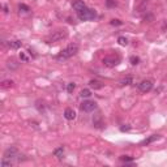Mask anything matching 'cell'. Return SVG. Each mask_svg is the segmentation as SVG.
I'll use <instances>...</instances> for the list:
<instances>
[{
	"instance_id": "16",
	"label": "cell",
	"mask_w": 167,
	"mask_h": 167,
	"mask_svg": "<svg viewBox=\"0 0 167 167\" xmlns=\"http://www.w3.org/2000/svg\"><path fill=\"white\" fill-rule=\"evenodd\" d=\"M18 65H20V64H18V63H16L14 60H9V61L7 63V67L9 68L10 70H14V69H17V68H18Z\"/></svg>"
},
{
	"instance_id": "12",
	"label": "cell",
	"mask_w": 167,
	"mask_h": 167,
	"mask_svg": "<svg viewBox=\"0 0 167 167\" xmlns=\"http://www.w3.org/2000/svg\"><path fill=\"white\" fill-rule=\"evenodd\" d=\"M161 137L159 135H151L150 137H148V138H145V140L141 142V145H149V144H151V142H154L155 140H158V138Z\"/></svg>"
},
{
	"instance_id": "27",
	"label": "cell",
	"mask_w": 167,
	"mask_h": 167,
	"mask_svg": "<svg viewBox=\"0 0 167 167\" xmlns=\"http://www.w3.org/2000/svg\"><path fill=\"white\" fill-rule=\"evenodd\" d=\"M107 5H108V7H112V5H115V4H116V3H115V1H112V0H107Z\"/></svg>"
},
{
	"instance_id": "14",
	"label": "cell",
	"mask_w": 167,
	"mask_h": 167,
	"mask_svg": "<svg viewBox=\"0 0 167 167\" xmlns=\"http://www.w3.org/2000/svg\"><path fill=\"white\" fill-rule=\"evenodd\" d=\"M132 81H133V77H132V76H127L125 78H123V80L120 81V85H121V86L130 85V84H132Z\"/></svg>"
},
{
	"instance_id": "9",
	"label": "cell",
	"mask_w": 167,
	"mask_h": 167,
	"mask_svg": "<svg viewBox=\"0 0 167 167\" xmlns=\"http://www.w3.org/2000/svg\"><path fill=\"white\" fill-rule=\"evenodd\" d=\"M64 117L67 120H75L76 119V112L73 108H65L64 111Z\"/></svg>"
},
{
	"instance_id": "21",
	"label": "cell",
	"mask_w": 167,
	"mask_h": 167,
	"mask_svg": "<svg viewBox=\"0 0 167 167\" xmlns=\"http://www.w3.org/2000/svg\"><path fill=\"white\" fill-rule=\"evenodd\" d=\"M75 89H76V84L75 82H69L67 85V91H68V93H73Z\"/></svg>"
},
{
	"instance_id": "4",
	"label": "cell",
	"mask_w": 167,
	"mask_h": 167,
	"mask_svg": "<svg viewBox=\"0 0 167 167\" xmlns=\"http://www.w3.org/2000/svg\"><path fill=\"white\" fill-rule=\"evenodd\" d=\"M80 108L81 111L84 112H91L97 108V102L94 101H84L82 103L80 104Z\"/></svg>"
},
{
	"instance_id": "8",
	"label": "cell",
	"mask_w": 167,
	"mask_h": 167,
	"mask_svg": "<svg viewBox=\"0 0 167 167\" xmlns=\"http://www.w3.org/2000/svg\"><path fill=\"white\" fill-rule=\"evenodd\" d=\"M72 7H73V9H75L76 12H80V10H82L84 8H86V5H85V3H84L82 0H73Z\"/></svg>"
},
{
	"instance_id": "13",
	"label": "cell",
	"mask_w": 167,
	"mask_h": 167,
	"mask_svg": "<svg viewBox=\"0 0 167 167\" xmlns=\"http://www.w3.org/2000/svg\"><path fill=\"white\" fill-rule=\"evenodd\" d=\"M54 155L57 157L59 159H61L63 155H64V148H63V146H59V148H56V149L54 150Z\"/></svg>"
},
{
	"instance_id": "3",
	"label": "cell",
	"mask_w": 167,
	"mask_h": 167,
	"mask_svg": "<svg viewBox=\"0 0 167 167\" xmlns=\"http://www.w3.org/2000/svg\"><path fill=\"white\" fill-rule=\"evenodd\" d=\"M67 35H68L67 30H56L47 38L46 42L47 43H55V42H59V41H61V39L67 38Z\"/></svg>"
},
{
	"instance_id": "1",
	"label": "cell",
	"mask_w": 167,
	"mask_h": 167,
	"mask_svg": "<svg viewBox=\"0 0 167 167\" xmlns=\"http://www.w3.org/2000/svg\"><path fill=\"white\" fill-rule=\"evenodd\" d=\"M78 52V46L77 44H75V43H72V44H68L67 47H65L63 51H60V54L57 55V57L56 59L57 60H65V59H69V57H72V56H75L76 54Z\"/></svg>"
},
{
	"instance_id": "25",
	"label": "cell",
	"mask_w": 167,
	"mask_h": 167,
	"mask_svg": "<svg viewBox=\"0 0 167 167\" xmlns=\"http://www.w3.org/2000/svg\"><path fill=\"white\" fill-rule=\"evenodd\" d=\"M20 59L23 60V61H28V57H26V55L23 54V52H21V54H20Z\"/></svg>"
},
{
	"instance_id": "17",
	"label": "cell",
	"mask_w": 167,
	"mask_h": 167,
	"mask_svg": "<svg viewBox=\"0 0 167 167\" xmlns=\"http://www.w3.org/2000/svg\"><path fill=\"white\" fill-rule=\"evenodd\" d=\"M12 159L8 158H3L1 159V167H12Z\"/></svg>"
},
{
	"instance_id": "19",
	"label": "cell",
	"mask_w": 167,
	"mask_h": 167,
	"mask_svg": "<svg viewBox=\"0 0 167 167\" xmlns=\"http://www.w3.org/2000/svg\"><path fill=\"white\" fill-rule=\"evenodd\" d=\"M117 42H119L120 46H127L128 44V39L125 38V37H119V38H117Z\"/></svg>"
},
{
	"instance_id": "5",
	"label": "cell",
	"mask_w": 167,
	"mask_h": 167,
	"mask_svg": "<svg viewBox=\"0 0 167 167\" xmlns=\"http://www.w3.org/2000/svg\"><path fill=\"white\" fill-rule=\"evenodd\" d=\"M138 89L141 93H149L153 89V81L151 80H144L138 84Z\"/></svg>"
},
{
	"instance_id": "24",
	"label": "cell",
	"mask_w": 167,
	"mask_h": 167,
	"mask_svg": "<svg viewBox=\"0 0 167 167\" xmlns=\"http://www.w3.org/2000/svg\"><path fill=\"white\" fill-rule=\"evenodd\" d=\"M111 25H116V26H119V25H123V22L120 20H111Z\"/></svg>"
},
{
	"instance_id": "22",
	"label": "cell",
	"mask_w": 167,
	"mask_h": 167,
	"mask_svg": "<svg viewBox=\"0 0 167 167\" xmlns=\"http://www.w3.org/2000/svg\"><path fill=\"white\" fill-rule=\"evenodd\" d=\"M18 9H20L21 12H29L30 8H29L26 4H18Z\"/></svg>"
},
{
	"instance_id": "10",
	"label": "cell",
	"mask_w": 167,
	"mask_h": 167,
	"mask_svg": "<svg viewBox=\"0 0 167 167\" xmlns=\"http://www.w3.org/2000/svg\"><path fill=\"white\" fill-rule=\"evenodd\" d=\"M89 86H90L91 89H94V90H99V89L103 88V84L98 80H90L89 81Z\"/></svg>"
},
{
	"instance_id": "23",
	"label": "cell",
	"mask_w": 167,
	"mask_h": 167,
	"mask_svg": "<svg viewBox=\"0 0 167 167\" xmlns=\"http://www.w3.org/2000/svg\"><path fill=\"white\" fill-rule=\"evenodd\" d=\"M120 159H121V161H124V162H130V161H133V157H129V155H121V157H120Z\"/></svg>"
},
{
	"instance_id": "15",
	"label": "cell",
	"mask_w": 167,
	"mask_h": 167,
	"mask_svg": "<svg viewBox=\"0 0 167 167\" xmlns=\"http://www.w3.org/2000/svg\"><path fill=\"white\" fill-rule=\"evenodd\" d=\"M13 81L12 80H4V81H1V88L3 89H10L13 86Z\"/></svg>"
},
{
	"instance_id": "2",
	"label": "cell",
	"mask_w": 167,
	"mask_h": 167,
	"mask_svg": "<svg viewBox=\"0 0 167 167\" xmlns=\"http://www.w3.org/2000/svg\"><path fill=\"white\" fill-rule=\"evenodd\" d=\"M77 16L78 18H80L81 21H89V20H94L97 16L95 10L94 9H90V8H84L82 10H80V12H77Z\"/></svg>"
},
{
	"instance_id": "7",
	"label": "cell",
	"mask_w": 167,
	"mask_h": 167,
	"mask_svg": "<svg viewBox=\"0 0 167 167\" xmlns=\"http://www.w3.org/2000/svg\"><path fill=\"white\" fill-rule=\"evenodd\" d=\"M117 61H119V59H117V57H114V56H107V57H104V59L102 60V63H103L104 67H108V68L115 67V65L117 64Z\"/></svg>"
},
{
	"instance_id": "20",
	"label": "cell",
	"mask_w": 167,
	"mask_h": 167,
	"mask_svg": "<svg viewBox=\"0 0 167 167\" xmlns=\"http://www.w3.org/2000/svg\"><path fill=\"white\" fill-rule=\"evenodd\" d=\"M129 61H130V64H132V65H137L138 63H140V57H138V56H130Z\"/></svg>"
},
{
	"instance_id": "18",
	"label": "cell",
	"mask_w": 167,
	"mask_h": 167,
	"mask_svg": "<svg viewBox=\"0 0 167 167\" xmlns=\"http://www.w3.org/2000/svg\"><path fill=\"white\" fill-rule=\"evenodd\" d=\"M80 95H81V98H89V97L91 95V91L89 90V89H82Z\"/></svg>"
},
{
	"instance_id": "26",
	"label": "cell",
	"mask_w": 167,
	"mask_h": 167,
	"mask_svg": "<svg viewBox=\"0 0 167 167\" xmlns=\"http://www.w3.org/2000/svg\"><path fill=\"white\" fill-rule=\"evenodd\" d=\"M129 129H130L129 125H125V127L123 125V127H120V130H121V132H125V130H129Z\"/></svg>"
},
{
	"instance_id": "28",
	"label": "cell",
	"mask_w": 167,
	"mask_h": 167,
	"mask_svg": "<svg viewBox=\"0 0 167 167\" xmlns=\"http://www.w3.org/2000/svg\"><path fill=\"white\" fill-rule=\"evenodd\" d=\"M3 9H4V12H5V13H8V12H9V9H8V7H7V5H5V4L3 5Z\"/></svg>"
},
{
	"instance_id": "6",
	"label": "cell",
	"mask_w": 167,
	"mask_h": 167,
	"mask_svg": "<svg viewBox=\"0 0 167 167\" xmlns=\"http://www.w3.org/2000/svg\"><path fill=\"white\" fill-rule=\"evenodd\" d=\"M18 157V150L14 148V146H10L8 148L7 150L4 151V158H8V159H14Z\"/></svg>"
},
{
	"instance_id": "11",
	"label": "cell",
	"mask_w": 167,
	"mask_h": 167,
	"mask_svg": "<svg viewBox=\"0 0 167 167\" xmlns=\"http://www.w3.org/2000/svg\"><path fill=\"white\" fill-rule=\"evenodd\" d=\"M7 46L9 47V48H12V50H18L21 46H22V42L21 41H9L7 43Z\"/></svg>"
}]
</instances>
